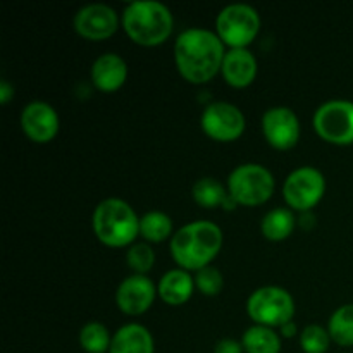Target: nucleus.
<instances>
[{
	"label": "nucleus",
	"mask_w": 353,
	"mask_h": 353,
	"mask_svg": "<svg viewBox=\"0 0 353 353\" xmlns=\"http://www.w3.org/2000/svg\"><path fill=\"white\" fill-rule=\"evenodd\" d=\"M226 45L214 30L186 28L176 37L172 57L178 74L192 85H205L221 74Z\"/></svg>",
	"instance_id": "f257e3e1"
},
{
	"label": "nucleus",
	"mask_w": 353,
	"mask_h": 353,
	"mask_svg": "<svg viewBox=\"0 0 353 353\" xmlns=\"http://www.w3.org/2000/svg\"><path fill=\"white\" fill-rule=\"evenodd\" d=\"M224 245V233L219 224L199 219L183 224L169 241V252L179 269L196 272L212 265Z\"/></svg>",
	"instance_id": "f03ea898"
},
{
	"label": "nucleus",
	"mask_w": 353,
	"mask_h": 353,
	"mask_svg": "<svg viewBox=\"0 0 353 353\" xmlns=\"http://www.w3.org/2000/svg\"><path fill=\"white\" fill-rule=\"evenodd\" d=\"M121 28L134 45L155 48L164 45L174 31V16L159 0H134L121 12Z\"/></svg>",
	"instance_id": "7ed1b4c3"
},
{
	"label": "nucleus",
	"mask_w": 353,
	"mask_h": 353,
	"mask_svg": "<svg viewBox=\"0 0 353 353\" xmlns=\"http://www.w3.org/2000/svg\"><path fill=\"white\" fill-rule=\"evenodd\" d=\"M92 231L109 248H128L140 236V216L126 200L109 196L92 212Z\"/></svg>",
	"instance_id": "20e7f679"
},
{
	"label": "nucleus",
	"mask_w": 353,
	"mask_h": 353,
	"mask_svg": "<svg viewBox=\"0 0 353 353\" xmlns=\"http://www.w3.org/2000/svg\"><path fill=\"white\" fill-rule=\"evenodd\" d=\"M228 193L240 207H259L268 203L276 192L271 169L257 162L236 165L226 179Z\"/></svg>",
	"instance_id": "39448f33"
},
{
	"label": "nucleus",
	"mask_w": 353,
	"mask_h": 353,
	"mask_svg": "<svg viewBox=\"0 0 353 353\" xmlns=\"http://www.w3.org/2000/svg\"><path fill=\"white\" fill-rule=\"evenodd\" d=\"M296 312L295 299L286 288L278 285L259 286L247 299V314L259 326L279 330L293 321Z\"/></svg>",
	"instance_id": "423d86ee"
},
{
	"label": "nucleus",
	"mask_w": 353,
	"mask_h": 353,
	"mask_svg": "<svg viewBox=\"0 0 353 353\" xmlns=\"http://www.w3.org/2000/svg\"><path fill=\"white\" fill-rule=\"evenodd\" d=\"M261 30V14L248 3H230L219 10L214 23V31L226 48H248Z\"/></svg>",
	"instance_id": "0eeeda50"
},
{
	"label": "nucleus",
	"mask_w": 353,
	"mask_h": 353,
	"mask_svg": "<svg viewBox=\"0 0 353 353\" xmlns=\"http://www.w3.org/2000/svg\"><path fill=\"white\" fill-rule=\"evenodd\" d=\"M327 183L323 171L314 165H302L290 172L283 181V199L293 212H314L326 195Z\"/></svg>",
	"instance_id": "6e6552de"
},
{
	"label": "nucleus",
	"mask_w": 353,
	"mask_h": 353,
	"mask_svg": "<svg viewBox=\"0 0 353 353\" xmlns=\"http://www.w3.org/2000/svg\"><path fill=\"white\" fill-rule=\"evenodd\" d=\"M312 128L317 137L330 145H353V102L333 99L321 103L312 116Z\"/></svg>",
	"instance_id": "1a4fd4ad"
},
{
	"label": "nucleus",
	"mask_w": 353,
	"mask_h": 353,
	"mask_svg": "<svg viewBox=\"0 0 353 353\" xmlns=\"http://www.w3.org/2000/svg\"><path fill=\"white\" fill-rule=\"evenodd\" d=\"M200 130L209 140L217 143H233L243 137L247 130V117L234 103L217 100L202 110Z\"/></svg>",
	"instance_id": "9d476101"
},
{
	"label": "nucleus",
	"mask_w": 353,
	"mask_h": 353,
	"mask_svg": "<svg viewBox=\"0 0 353 353\" xmlns=\"http://www.w3.org/2000/svg\"><path fill=\"white\" fill-rule=\"evenodd\" d=\"M261 130L265 141L278 152H288L299 145L302 137V124L292 107H269L261 119Z\"/></svg>",
	"instance_id": "9b49d317"
},
{
	"label": "nucleus",
	"mask_w": 353,
	"mask_h": 353,
	"mask_svg": "<svg viewBox=\"0 0 353 353\" xmlns=\"http://www.w3.org/2000/svg\"><path fill=\"white\" fill-rule=\"evenodd\" d=\"M72 28L83 40H109L121 28V14L107 3H88L76 10Z\"/></svg>",
	"instance_id": "f8f14e48"
},
{
	"label": "nucleus",
	"mask_w": 353,
	"mask_h": 353,
	"mask_svg": "<svg viewBox=\"0 0 353 353\" xmlns=\"http://www.w3.org/2000/svg\"><path fill=\"white\" fill-rule=\"evenodd\" d=\"M19 126L28 140L37 145H47L57 138L61 131V117L52 103L33 100L21 110Z\"/></svg>",
	"instance_id": "ddd939ff"
},
{
	"label": "nucleus",
	"mask_w": 353,
	"mask_h": 353,
	"mask_svg": "<svg viewBox=\"0 0 353 353\" xmlns=\"http://www.w3.org/2000/svg\"><path fill=\"white\" fill-rule=\"evenodd\" d=\"M159 296L157 283L143 274H130L117 285L116 305L124 316L138 317L154 307Z\"/></svg>",
	"instance_id": "4468645a"
},
{
	"label": "nucleus",
	"mask_w": 353,
	"mask_h": 353,
	"mask_svg": "<svg viewBox=\"0 0 353 353\" xmlns=\"http://www.w3.org/2000/svg\"><path fill=\"white\" fill-rule=\"evenodd\" d=\"M128 74V62L116 52L99 55L90 68V81L102 93L119 92L126 85Z\"/></svg>",
	"instance_id": "2eb2a0df"
},
{
	"label": "nucleus",
	"mask_w": 353,
	"mask_h": 353,
	"mask_svg": "<svg viewBox=\"0 0 353 353\" xmlns=\"http://www.w3.org/2000/svg\"><path fill=\"white\" fill-rule=\"evenodd\" d=\"M257 72L259 62L250 48H228L221 76L230 88H248L257 78Z\"/></svg>",
	"instance_id": "dca6fc26"
},
{
	"label": "nucleus",
	"mask_w": 353,
	"mask_h": 353,
	"mask_svg": "<svg viewBox=\"0 0 353 353\" xmlns=\"http://www.w3.org/2000/svg\"><path fill=\"white\" fill-rule=\"evenodd\" d=\"M196 292L193 272L174 268L164 272L157 283L159 299L169 307H181L192 300Z\"/></svg>",
	"instance_id": "f3484780"
},
{
	"label": "nucleus",
	"mask_w": 353,
	"mask_h": 353,
	"mask_svg": "<svg viewBox=\"0 0 353 353\" xmlns=\"http://www.w3.org/2000/svg\"><path fill=\"white\" fill-rule=\"evenodd\" d=\"M109 353H155V340L147 326L128 323L112 333Z\"/></svg>",
	"instance_id": "a211bd4d"
},
{
	"label": "nucleus",
	"mask_w": 353,
	"mask_h": 353,
	"mask_svg": "<svg viewBox=\"0 0 353 353\" xmlns=\"http://www.w3.org/2000/svg\"><path fill=\"white\" fill-rule=\"evenodd\" d=\"M299 226L295 212L288 207H274L268 210L265 216L261 221V233L268 241H279L288 240L293 234L295 228Z\"/></svg>",
	"instance_id": "6ab92c4d"
},
{
	"label": "nucleus",
	"mask_w": 353,
	"mask_h": 353,
	"mask_svg": "<svg viewBox=\"0 0 353 353\" xmlns=\"http://www.w3.org/2000/svg\"><path fill=\"white\" fill-rule=\"evenodd\" d=\"M174 223L171 216L162 210H148L140 216V238L150 245L171 241L174 236Z\"/></svg>",
	"instance_id": "aec40b11"
},
{
	"label": "nucleus",
	"mask_w": 353,
	"mask_h": 353,
	"mask_svg": "<svg viewBox=\"0 0 353 353\" xmlns=\"http://www.w3.org/2000/svg\"><path fill=\"white\" fill-rule=\"evenodd\" d=\"M245 353H281L283 338L278 330L252 324L241 334Z\"/></svg>",
	"instance_id": "412c9836"
},
{
	"label": "nucleus",
	"mask_w": 353,
	"mask_h": 353,
	"mask_svg": "<svg viewBox=\"0 0 353 353\" xmlns=\"http://www.w3.org/2000/svg\"><path fill=\"white\" fill-rule=\"evenodd\" d=\"M228 186L212 176L196 179L192 186V199L199 207L207 210L223 209L228 199Z\"/></svg>",
	"instance_id": "4be33fe9"
},
{
	"label": "nucleus",
	"mask_w": 353,
	"mask_h": 353,
	"mask_svg": "<svg viewBox=\"0 0 353 353\" xmlns=\"http://www.w3.org/2000/svg\"><path fill=\"white\" fill-rule=\"evenodd\" d=\"M327 331L333 340L341 348L353 347V303H345L331 314L327 321Z\"/></svg>",
	"instance_id": "5701e85b"
},
{
	"label": "nucleus",
	"mask_w": 353,
	"mask_h": 353,
	"mask_svg": "<svg viewBox=\"0 0 353 353\" xmlns=\"http://www.w3.org/2000/svg\"><path fill=\"white\" fill-rule=\"evenodd\" d=\"M78 343L86 353H109L112 334L105 324L92 321L79 330Z\"/></svg>",
	"instance_id": "b1692460"
},
{
	"label": "nucleus",
	"mask_w": 353,
	"mask_h": 353,
	"mask_svg": "<svg viewBox=\"0 0 353 353\" xmlns=\"http://www.w3.org/2000/svg\"><path fill=\"white\" fill-rule=\"evenodd\" d=\"M126 264L131 274L148 276L155 265V250L147 241H134L126 248Z\"/></svg>",
	"instance_id": "393cba45"
},
{
	"label": "nucleus",
	"mask_w": 353,
	"mask_h": 353,
	"mask_svg": "<svg viewBox=\"0 0 353 353\" xmlns=\"http://www.w3.org/2000/svg\"><path fill=\"white\" fill-rule=\"evenodd\" d=\"M299 343L303 353H327L333 340H331L327 327L321 326V324H309L300 331Z\"/></svg>",
	"instance_id": "a878e982"
},
{
	"label": "nucleus",
	"mask_w": 353,
	"mask_h": 353,
	"mask_svg": "<svg viewBox=\"0 0 353 353\" xmlns=\"http://www.w3.org/2000/svg\"><path fill=\"white\" fill-rule=\"evenodd\" d=\"M193 279L196 292L203 296H217L224 288V276L216 265H207L193 272Z\"/></svg>",
	"instance_id": "bb28decb"
},
{
	"label": "nucleus",
	"mask_w": 353,
	"mask_h": 353,
	"mask_svg": "<svg viewBox=\"0 0 353 353\" xmlns=\"http://www.w3.org/2000/svg\"><path fill=\"white\" fill-rule=\"evenodd\" d=\"M214 353H245L241 340H234V338H221L214 345Z\"/></svg>",
	"instance_id": "cd10ccee"
},
{
	"label": "nucleus",
	"mask_w": 353,
	"mask_h": 353,
	"mask_svg": "<svg viewBox=\"0 0 353 353\" xmlns=\"http://www.w3.org/2000/svg\"><path fill=\"white\" fill-rule=\"evenodd\" d=\"M14 95H16V88L12 86V83L7 81V79H2L0 81V103L7 105L14 99Z\"/></svg>",
	"instance_id": "c85d7f7f"
},
{
	"label": "nucleus",
	"mask_w": 353,
	"mask_h": 353,
	"mask_svg": "<svg viewBox=\"0 0 353 353\" xmlns=\"http://www.w3.org/2000/svg\"><path fill=\"white\" fill-rule=\"evenodd\" d=\"M278 333L281 334V338H295L296 334H300V331H299V326L295 324V321H290V323H286L285 326L279 327Z\"/></svg>",
	"instance_id": "c756f323"
},
{
	"label": "nucleus",
	"mask_w": 353,
	"mask_h": 353,
	"mask_svg": "<svg viewBox=\"0 0 353 353\" xmlns=\"http://www.w3.org/2000/svg\"><path fill=\"white\" fill-rule=\"evenodd\" d=\"M299 226L303 228V230H312V228L316 226V221H314V212L300 214Z\"/></svg>",
	"instance_id": "7c9ffc66"
}]
</instances>
